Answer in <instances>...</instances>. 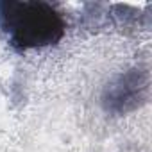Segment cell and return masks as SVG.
<instances>
[{"mask_svg":"<svg viewBox=\"0 0 152 152\" xmlns=\"http://www.w3.org/2000/svg\"><path fill=\"white\" fill-rule=\"evenodd\" d=\"M0 31L7 43L20 50H41L57 45L66 32L64 16L47 2H0Z\"/></svg>","mask_w":152,"mask_h":152,"instance_id":"1","label":"cell"}]
</instances>
